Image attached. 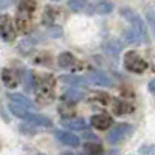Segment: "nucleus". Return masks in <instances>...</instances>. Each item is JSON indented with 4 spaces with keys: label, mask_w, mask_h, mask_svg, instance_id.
I'll return each instance as SVG.
<instances>
[{
    "label": "nucleus",
    "mask_w": 155,
    "mask_h": 155,
    "mask_svg": "<svg viewBox=\"0 0 155 155\" xmlns=\"http://www.w3.org/2000/svg\"><path fill=\"white\" fill-rule=\"evenodd\" d=\"M56 79L51 74H41L34 78V93L39 104H50L54 99Z\"/></svg>",
    "instance_id": "obj_1"
},
{
    "label": "nucleus",
    "mask_w": 155,
    "mask_h": 155,
    "mask_svg": "<svg viewBox=\"0 0 155 155\" xmlns=\"http://www.w3.org/2000/svg\"><path fill=\"white\" fill-rule=\"evenodd\" d=\"M120 12H121V16H123L129 23H130L134 28L138 30V33L141 34V37H143V41H144L146 44H149V33H147V28H146V25H144V20L141 19L134 9H130V8H123Z\"/></svg>",
    "instance_id": "obj_2"
},
{
    "label": "nucleus",
    "mask_w": 155,
    "mask_h": 155,
    "mask_svg": "<svg viewBox=\"0 0 155 155\" xmlns=\"http://www.w3.org/2000/svg\"><path fill=\"white\" fill-rule=\"evenodd\" d=\"M124 67L129 71L140 74V73H144V70H147V62L135 51H129L124 56Z\"/></svg>",
    "instance_id": "obj_3"
},
{
    "label": "nucleus",
    "mask_w": 155,
    "mask_h": 155,
    "mask_svg": "<svg viewBox=\"0 0 155 155\" xmlns=\"http://www.w3.org/2000/svg\"><path fill=\"white\" fill-rule=\"evenodd\" d=\"M0 37L5 42H12L16 39V25L8 14L0 16Z\"/></svg>",
    "instance_id": "obj_4"
},
{
    "label": "nucleus",
    "mask_w": 155,
    "mask_h": 155,
    "mask_svg": "<svg viewBox=\"0 0 155 155\" xmlns=\"http://www.w3.org/2000/svg\"><path fill=\"white\" fill-rule=\"evenodd\" d=\"M130 135H132V126L130 124H118L115 129H112L109 132L107 140L112 144H118L121 141H124L126 138H129Z\"/></svg>",
    "instance_id": "obj_5"
},
{
    "label": "nucleus",
    "mask_w": 155,
    "mask_h": 155,
    "mask_svg": "<svg viewBox=\"0 0 155 155\" xmlns=\"http://www.w3.org/2000/svg\"><path fill=\"white\" fill-rule=\"evenodd\" d=\"M85 79L88 82H92L95 85H101V87H113V81L110 79V76L101 70H90L85 76Z\"/></svg>",
    "instance_id": "obj_6"
},
{
    "label": "nucleus",
    "mask_w": 155,
    "mask_h": 155,
    "mask_svg": "<svg viewBox=\"0 0 155 155\" xmlns=\"http://www.w3.org/2000/svg\"><path fill=\"white\" fill-rule=\"evenodd\" d=\"M2 81L8 88H16L20 82V78H19L17 71L11 70V68H3L2 70Z\"/></svg>",
    "instance_id": "obj_7"
},
{
    "label": "nucleus",
    "mask_w": 155,
    "mask_h": 155,
    "mask_svg": "<svg viewBox=\"0 0 155 155\" xmlns=\"http://www.w3.org/2000/svg\"><path fill=\"white\" fill-rule=\"evenodd\" d=\"M16 28L27 34L31 31V14H25V12H19L17 11V16H16Z\"/></svg>",
    "instance_id": "obj_8"
},
{
    "label": "nucleus",
    "mask_w": 155,
    "mask_h": 155,
    "mask_svg": "<svg viewBox=\"0 0 155 155\" xmlns=\"http://www.w3.org/2000/svg\"><path fill=\"white\" fill-rule=\"evenodd\" d=\"M54 137L61 141L62 144H67V146H71V147H78L79 146V138H78L76 135H73L71 132H64V130H58L54 134Z\"/></svg>",
    "instance_id": "obj_9"
},
{
    "label": "nucleus",
    "mask_w": 155,
    "mask_h": 155,
    "mask_svg": "<svg viewBox=\"0 0 155 155\" xmlns=\"http://www.w3.org/2000/svg\"><path fill=\"white\" fill-rule=\"evenodd\" d=\"M59 82H64V84H68V85H73V87H85L87 85V79L82 76H76V74H62L58 78Z\"/></svg>",
    "instance_id": "obj_10"
},
{
    "label": "nucleus",
    "mask_w": 155,
    "mask_h": 155,
    "mask_svg": "<svg viewBox=\"0 0 155 155\" xmlns=\"http://www.w3.org/2000/svg\"><path fill=\"white\" fill-rule=\"evenodd\" d=\"M61 124L65 127V129H70V130H82L85 129V121L81 120V118H76V116H68V118H62Z\"/></svg>",
    "instance_id": "obj_11"
},
{
    "label": "nucleus",
    "mask_w": 155,
    "mask_h": 155,
    "mask_svg": "<svg viewBox=\"0 0 155 155\" xmlns=\"http://www.w3.org/2000/svg\"><path fill=\"white\" fill-rule=\"evenodd\" d=\"M92 126L98 130H107L112 126V118L107 115H95L92 116Z\"/></svg>",
    "instance_id": "obj_12"
},
{
    "label": "nucleus",
    "mask_w": 155,
    "mask_h": 155,
    "mask_svg": "<svg viewBox=\"0 0 155 155\" xmlns=\"http://www.w3.org/2000/svg\"><path fill=\"white\" fill-rule=\"evenodd\" d=\"M25 121H28L30 124H36V126H42V127H51L53 121L48 116H42V115H36V113H28V116L25 118Z\"/></svg>",
    "instance_id": "obj_13"
},
{
    "label": "nucleus",
    "mask_w": 155,
    "mask_h": 155,
    "mask_svg": "<svg viewBox=\"0 0 155 155\" xmlns=\"http://www.w3.org/2000/svg\"><path fill=\"white\" fill-rule=\"evenodd\" d=\"M8 98L11 99V102H14V104L23 107V109H27V110H31L34 109V104H33V101L28 99L27 96H23V95H19V93H9Z\"/></svg>",
    "instance_id": "obj_14"
},
{
    "label": "nucleus",
    "mask_w": 155,
    "mask_h": 155,
    "mask_svg": "<svg viewBox=\"0 0 155 155\" xmlns=\"http://www.w3.org/2000/svg\"><path fill=\"white\" fill-rule=\"evenodd\" d=\"M124 39H126V42L127 44H132V45H138L143 42V37H141V34L138 33L137 28H134L132 25L129 28H126L124 31Z\"/></svg>",
    "instance_id": "obj_15"
},
{
    "label": "nucleus",
    "mask_w": 155,
    "mask_h": 155,
    "mask_svg": "<svg viewBox=\"0 0 155 155\" xmlns=\"http://www.w3.org/2000/svg\"><path fill=\"white\" fill-rule=\"evenodd\" d=\"M84 98V93L81 92V90H78V88H67L65 92L62 93V99L68 102V104H73V102H78V101H81Z\"/></svg>",
    "instance_id": "obj_16"
},
{
    "label": "nucleus",
    "mask_w": 155,
    "mask_h": 155,
    "mask_svg": "<svg viewBox=\"0 0 155 155\" xmlns=\"http://www.w3.org/2000/svg\"><path fill=\"white\" fill-rule=\"evenodd\" d=\"M102 48H104V51L107 54L116 56V54H120V51L123 50V44L118 41V39H109V41L102 45Z\"/></svg>",
    "instance_id": "obj_17"
},
{
    "label": "nucleus",
    "mask_w": 155,
    "mask_h": 155,
    "mask_svg": "<svg viewBox=\"0 0 155 155\" xmlns=\"http://www.w3.org/2000/svg\"><path fill=\"white\" fill-rule=\"evenodd\" d=\"M58 64H59V67H62V68H70V67H73L74 64H76V58L71 53L65 51V53H61L59 54Z\"/></svg>",
    "instance_id": "obj_18"
},
{
    "label": "nucleus",
    "mask_w": 155,
    "mask_h": 155,
    "mask_svg": "<svg viewBox=\"0 0 155 155\" xmlns=\"http://www.w3.org/2000/svg\"><path fill=\"white\" fill-rule=\"evenodd\" d=\"M113 112L116 115H127V113L134 112V106L130 104V102H126V101H115Z\"/></svg>",
    "instance_id": "obj_19"
},
{
    "label": "nucleus",
    "mask_w": 155,
    "mask_h": 155,
    "mask_svg": "<svg viewBox=\"0 0 155 155\" xmlns=\"http://www.w3.org/2000/svg\"><path fill=\"white\" fill-rule=\"evenodd\" d=\"M36 9V0H19L17 2V11L25 12V14H31Z\"/></svg>",
    "instance_id": "obj_20"
},
{
    "label": "nucleus",
    "mask_w": 155,
    "mask_h": 155,
    "mask_svg": "<svg viewBox=\"0 0 155 155\" xmlns=\"http://www.w3.org/2000/svg\"><path fill=\"white\" fill-rule=\"evenodd\" d=\"M112 9H113V5L107 2V0H101L93 6V11L96 14H109V12H112Z\"/></svg>",
    "instance_id": "obj_21"
},
{
    "label": "nucleus",
    "mask_w": 155,
    "mask_h": 155,
    "mask_svg": "<svg viewBox=\"0 0 155 155\" xmlns=\"http://www.w3.org/2000/svg\"><path fill=\"white\" fill-rule=\"evenodd\" d=\"M58 16V11L51 6H47L45 8V12H44V23L48 25V27H53V23L56 22V17Z\"/></svg>",
    "instance_id": "obj_22"
},
{
    "label": "nucleus",
    "mask_w": 155,
    "mask_h": 155,
    "mask_svg": "<svg viewBox=\"0 0 155 155\" xmlns=\"http://www.w3.org/2000/svg\"><path fill=\"white\" fill-rule=\"evenodd\" d=\"M84 150L87 155H102L104 153V149L99 143H87L84 144Z\"/></svg>",
    "instance_id": "obj_23"
},
{
    "label": "nucleus",
    "mask_w": 155,
    "mask_h": 155,
    "mask_svg": "<svg viewBox=\"0 0 155 155\" xmlns=\"http://www.w3.org/2000/svg\"><path fill=\"white\" fill-rule=\"evenodd\" d=\"M9 110L12 112V115H16L17 118H20V120H25L28 116V113H30V110L23 109V107H20L17 104H14V102H11V104H9Z\"/></svg>",
    "instance_id": "obj_24"
},
{
    "label": "nucleus",
    "mask_w": 155,
    "mask_h": 155,
    "mask_svg": "<svg viewBox=\"0 0 155 155\" xmlns=\"http://www.w3.org/2000/svg\"><path fill=\"white\" fill-rule=\"evenodd\" d=\"M146 20H147L149 28L152 30L153 37H155V11H153V9H147V11H146Z\"/></svg>",
    "instance_id": "obj_25"
},
{
    "label": "nucleus",
    "mask_w": 155,
    "mask_h": 155,
    "mask_svg": "<svg viewBox=\"0 0 155 155\" xmlns=\"http://www.w3.org/2000/svg\"><path fill=\"white\" fill-rule=\"evenodd\" d=\"M23 82H25V88L27 90H33L34 88V76L30 71H27L25 73V78H23Z\"/></svg>",
    "instance_id": "obj_26"
},
{
    "label": "nucleus",
    "mask_w": 155,
    "mask_h": 155,
    "mask_svg": "<svg viewBox=\"0 0 155 155\" xmlns=\"http://www.w3.org/2000/svg\"><path fill=\"white\" fill-rule=\"evenodd\" d=\"M68 6H70L71 11H79V9L84 8V0H70Z\"/></svg>",
    "instance_id": "obj_27"
},
{
    "label": "nucleus",
    "mask_w": 155,
    "mask_h": 155,
    "mask_svg": "<svg viewBox=\"0 0 155 155\" xmlns=\"http://www.w3.org/2000/svg\"><path fill=\"white\" fill-rule=\"evenodd\" d=\"M20 132L25 134V135H34V134H37V130H36L34 127L27 126V124H22V126H20Z\"/></svg>",
    "instance_id": "obj_28"
},
{
    "label": "nucleus",
    "mask_w": 155,
    "mask_h": 155,
    "mask_svg": "<svg viewBox=\"0 0 155 155\" xmlns=\"http://www.w3.org/2000/svg\"><path fill=\"white\" fill-rule=\"evenodd\" d=\"M12 2H14V0H0V11L5 9V8H8Z\"/></svg>",
    "instance_id": "obj_29"
},
{
    "label": "nucleus",
    "mask_w": 155,
    "mask_h": 155,
    "mask_svg": "<svg viewBox=\"0 0 155 155\" xmlns=\"http://www.w3.org/2000/svg\"><path fill=\"white\" fill-rule=\"evenodd\" d=\"M149 92H150V93H155V78L149 82Z\"/></svg>",
    "instance_id": "obj_30"
},
{
    "label": "nucleus",
    "mask_w": 155,
    "mask_h": 155,
    "mask_svg": "<svg viewBox=\"0 0 155 155\" xmlns=\"http://www.w3.org/2000/svg\"><path fill=\"white\" fill-rule=\"evenodd\" d=\"M62 155H73V153H62Z\"/></svg>",
    "instance_id": "obj_31"
},
{
    "label": "nucleus",
    "mask_w": 155,
    "mask_h": 155,
    "mask_svg": "<svg viewBox=\"0 0 155 155\" xmlns=\"http://www.w3.org/2000/svg\"><path fill=\"white\" fill-rule=\"evenodd\" d=\"M53 2H59V0H53Z\"/></svg>",
    "instance_id": "obj_32"
}]
</instances>
